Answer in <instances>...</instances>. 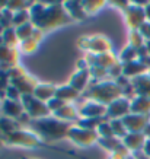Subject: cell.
I'll return each mask as SVG.
<instances>
[{
	"instance_id": "1",
	"label": "cell",
	"mask_w": 150,
	"mask_h": 159,
	"mask_svg": "<svg viewBox=\"0 0 150 159\" xmlns=\"http://www.w3.org/2000/svg\"><path fill=\"white\" fill-rule=\"evenodd\" d=\"M29 12H31V22L34 24L35 28L42 29L44 32L73 22L64 9V3L58 2H50V3L35 2Z\"/></svg>"
},
{
	"instance_id": "2",
	"label": "cell",
	"mask_w": 150,
	"mask_h": 159,
	"mask_svg": "<svg viewBox=\"0 0 150 159\" xmlns=\"http://www.w3.org/2000/svg\"><path fill=\"white\" fill-rule=\"evenodd\" d=\"M70 127H72L70 123L58 120L54 116L39 118V120H32V123L29 124V129L35 134H38L44 140H51V142L67 137Z\"/></svg>"
},
{
	"instance_id": "3",
	"label": "cell",
	"mask_w": 150,
	"mask_h": 159,
	"mask_svg": "<svg viewBox=\"0 0 150 159\" xmlns=\"http://www.w3.org/2000/svg\"><path fill=\"white\" fill-rule=\"evenodd\" d=\"M122 97V88L117 85L115 80H102L92 82L86 91L82 93V98L90 101L101 102L104 105H109L111 102Z\"/></svg>"
},
{
	"instance_id": "4",
	"label": "cell",
	"mask_w": 150,
	"mask_h": 159,
	"mask_svg": "<svg viewBox=\"0 0 150 159\" xmlns=\"http://www.w3.org/2000/svg\"><path fill=\"white\" fill-rule=\"evenodd\" d=\"M9 77H10V85L18 88L22 95H32L37 85H38V80H35L31 75H28L19 64L13 66L9 70Z\"/></svg>"
},
{
	"instance_id": "5",
	"label": "cell",
	"mask_w": 150,
	"mask_h": 159,
	"mask_svg": "<svg viewBox=\"0 0 150 159\" xmlns=\"http://www.w3.org/2000/svg\"><path fill=\"white\" fill-rule=\"evenodd\" d=\"M5 145L10 146H22V148H37L41 145V137L38 134H35L32 130H25V129H19V130L13 131L10 134H6L3 137Z\"/></svg>"
},
{
	"instance_id": "6",
	"label": "cell",
	"mask_w": 150,
	"mask_h": 159,
	"mask_svg": "<svg viewBox=\"0 0 150 159\" xmlns=\"http://www.w3.org/2000/svg\"><path fill=\"white\" fill-rule=\"evenodd\" d=\"M79 47L89 54H102L111 51V41L104 35H90V37H82L77 41Z\"/></svg>"
},
{
	"instance_id": "7",
	"label": "cell",
	"mask_w": 150,
	"mask_h": 159,
	"mask_svg": "<svg viewBox=\"0 0 150 159\" xmlns=\"http://www.w3.org/2000/svg\"><path fill=\"white\" fill-rule=\"evenodd\" d=\"M67 139L72 140L77 146H90L93 143H98L99 134L96 130H90V129H85V127H80L77 124H72Z\"/></svg>"
},
{
	"instance_id": "8",
	"label": "cell",
	"mask_w": 150,
	"mask_h": 159,
	"mask_svg": "<svg viewBox=\"0 0 150 159\" xmlns=\"http://www.w3.org/2000/svg\"><path fill=\"white\" fill-rule=\"evenodd\" d=\"M20 102H22V105L25 108V112L32 120H39V118H45V117L53 116L51 111L48 110L47 104L39 101L38 98H35L34 95H24Z\"/></svg>"
},
{
	"instance_id": "9",
	"label": "cell",
	"mask_w": 150,
	"mask_h": 159,
	"mask_svg": "<svg viewBox=\"0 0 150 159\" xmlns=\"http://www.w3.org/2000/svg\"><path fill=\"white\" fill-rule=\"evenodd\" d=\"M144 7L146 5H141V3H137V2H131L128 7L124 10V16H126L127 25L130 26V29H140L143 26V24L147 22Z\"/></svg>"
},
{
	"instance_id": "10",
	"label": "cell",
	"mask_w": 150,
	"mask_h": 159,
	"mask_svg": "<svg viewBox=\"0 0 150 159\" xmlns=\"http://www.w3.org/2000/svg\"><path fill=\"white\" fill-rule=\"evenodd\" d=\"M79 110L80 118H107L108 105H104L101 102L85 99L82 105L76 107Z\"/></svg>"
},
{
	"instance_id": "11",
	"label": "cell",
	"mask_w": 150,
	"mask_h": 159,
	"mask_svg": "<svg viewBox=\"0 0 150 159\" xmlns=\"http://www.w3.org/2000/svg\"><path fill=\"white\" fill-rule=\"evenodd\" d=\"M131 114V101L126 97H121L108 105L107 118L108 120H122L126 116Z\"/></svg>"
},
{
	"instance_id": "12",
	"label": "cell",
	"mask_w": 150,
	"mask_h": 159,
	"mask_svg": "<svg viewBox=\"0 0 150 159\" xmlns=\"http://www.w3.org/2000/svg\"><path fill=\"white\" fill-rule=\"evenodd\" d=\"M122 123L127 127L128 133H143L147 124L150 123V117L144 114H128L122 118Z\"/></svg>"
},
{
	"instance_id": "13",
	"label": "cell",
	"mask_w": 150,
	"mask_h": 159,
	"mask_svg": "<svg viewBox=\"0 0 150 159\" xmlns=\"http://www.w3.org/2000/svg\"><path fill=\"white\" fill-rule=\"evenodd\" d=\"M85 58H86L87 63L90 64V67H92V66H98V67L107 69V70H109L112 66H115L117 63H120L118 57H117L112 51L102 53V54H87Z\"/></svg>"
},
{
	"instance_id": "14",
	"label": "cell",
	"mask_w": 150,
	"mask_h": 159,
	"mask_svg": "<svg viewBox=\"0 0 150 159\" xmlns=\"http://www.w3.org/2000/svg\"><path fill=\"white\" fill-rule=\"evenodd\" d=\"M147 73H149V67L141 61L140 58H139V60H134V61L124 63V64H122V75L127 76L128 79H131V80L136 79V77L143 76V75H147Z\"/></svg>"
},
{
	"instance_id": "15",
	"label": "cell",
	"mask_w": 150,
	"mask_h": 159,
	"mask_svg": "<svg viewBox=\"0 0 150 159\" xmlns=\"http://www.w3.org/2000/svg\"><path fill=\"white\" fill-rule=\"evenodd\" d=\"M0 112L5 117H9V118H13V120H18L22 114L25 112V108L22 105L20 101H12V99H3L2 102V108H0Z\"/></svg>"
},
{
	"instance_id": "16",
	"label": "cell",
	"mask_w": 150,
	"mask_h": 159,
	"mask_svg": "<svg viewBox=\"0 0 150 159\" xmlns=\"http://www.w3.org/2000/svg\"><path fill=\"white\" fill-rule=\"evenodd\" d=\"M90 72H89V69L87 70H77V72L74 73L72 77H70V86H73L76 91H79L80 93L86 91L89 85H90Z\"/></svg>"
},
{
	"instance_id": "17",
	"label": "cell",
	"mask_w": 150,
	"mask_h": 159,
	"mask_svg": "<svg viewBox=\"0 0 150 159\" xmlns=\"http://www.w3.org/2000/svg\"><path fill=\"white\" fill-rule=\"evenodd\" d=\"M146 142H147V139L143 133H128L122 139V145L130 150V153H134V152L143 150Z\"/></svg>"
},
{
	"instance_id": "18",
	"label": "cell",
	"mask_w": 150,
	"mask_h": 159,
	"mask_svg": "<svg viewBox=\"0 0 150 159\" xmlns=\"http://www.w3.org/2000/svg\"><path fill=\"white\" fill-rule=\"evenodd\" d=\"M53 116L55 117V118H58V120L70 123V124H76V123L80 120L79 110L76 108L74 104H66L61 110H58L57 112H54Z\"/></svg>"
},
{
	"instance_id": "19",
	"label": "cell",
	"mask_w": 150,
	"mask_h": 159,
	"mask_svg": "<svg viewBox=\"0 0 150 159\" xmlns=\"http://www.w3.org/2000/svg\"><path fill=\"white\" fill-rule=\"evenodd\" d=\"M18 61H19V50L5 45L0 38V63L9 64V66H16Z\"/></svg>"
},
{
	"instance_id": "20",
	"label": "cell",
	"mask_w": 150,
	"mask_h": 159,
	"mask_svg": "<svg viewBox=\"0 0 150 159\" xmlns=\"http://www.w3.org/2000/svg\"><path fill=\"white\" fill-rule=\"evenodd\" d=\"M64 9L74 22H82L87 16L82 2H64Z\"/></svg>"
},
{
	"instance_id": "21",
	"label": "cell",
	"mask_w": 150,
	"mask_h": 159,
	"mask_svg": "<svg viewBox=\"0 0 150 159\" xmlns=\"http://www.w3.org/2000/svg\"><path fill=\"white\" fill-rule=\"evenodd\" d=\"M55 93H57V88L54 86V85H50V83H38L32 95H34L35 98H38L39 101H42L47 104L50 99H53V98L55 97Z\"/></svg>"
},
{
	"instance_id": "22",
	"label": "cell",
	"mask_w": 150,
	"mask_h": 159,
	"mask_svg": "<svg viewBox=\"0 0 150 159\" xmlns=\"http://www.w3.org/2000/svg\"><path fill=\"white\" fill-rule=\"evenodd\" d=\"M55 97L60 98V99H63L64 102H76L79 98L82 97V93L79 91H76L73 86L70 85H64V86H58L57 88V93H55Z\"/></svg>"
},
{
	"instance_id": "23",
	"label": "cell",
	"mask_w": 150,
	"mask_h": 159,
	"mask_svg": "<svg viewBox=\"0 0 150 159\" xmlns=\"http://www.w3.org/2000/svg\"><path fill=\"white\" fill-rule=\"evenodd\" d=\"M131 83H133V86L136 88L137 95H141V97H146L150 99V75L149 73L133 79Z\"/></svg>"
},
{
	"instance_id": "24",
	"label": "cell",
	"mask_w": 150,
	"mask_h": 159,
	"mask_svg": "<svg viewBox=\"0 0 150 159\" xmlns=\"http://www.w3.org/2000/svg\"><path fill=\"white\" fill-rule=\"evenodd\" d=\"M131 112L133 114H144L150 116V99L141 95H137L131 101Z\"/></svg>"
},
{
	"instance_id": "25",
	"label": "cell",
	"mask_w": 150,
	"mask_h": 159,
	"mask_svg": "<svg viewBox=\"0 0 150 159\" xmlns=\"http://www.w3.org/2000/svg\"><path fill=\"white\" fill-rule=\"evenodd\" d=\"M19 129H24V127L18 123V120H13V118H9V117L5 116L0 117V137L2 139L6 134H10V133L19 130Z\"/></svg>"
},
{
	"instance_id": "26",
	"label": "cell",
	"mask_w": 150,
	"mask_h": 159,
	"mask_svg": "<svg viewBox=\"0 0 150 159\" xmlns=\"http://www.w3.org/2000/svg\"><path fill=\"white\" fill-rule=\"evenodd\" d=\"M98 145L102 146L105 150H109L111 153H114V152H117V150L120 149V148H122V140L118 139V137H115V136H112V137H99V140H98Z\"/></svg>"
},
{
	"instance_id": "27",
	"label": "cell",
	"mask_w": 150,
	"mask_h": 159,
	"mask_svg": "<svg viewBox=\"0 0 150 159\" xmlns=\"http://www.w3.org/2000/svg\"><path fill=\"white\" fill-rule=\"evenodd\" d=\"M2 41L5 45L7 47H12V48H19V38H18V35H16V29L13 26H10V28H6L3 35H2Z\"/></svg>"
},
{
	"instance_id": "28",
	"label": "cell",
	"mask_w": 150,
	"mask_h": 159,
	"mask_svg": "<svg viewBox=\"0 0 150 159\" xmlns=\"http://www.w3.org/2000/svg\"><path fill=\"white\" fill-rule=\"evenodd\" d=\"M28 22H31V12H29V9L19 10V12L13 13V19H12V26L13 28L22 26V25L28 24Z\"/></svg>"
},
{
	"instance_id": "29",
	"label": "cell",
	"mask_w": 150,
	"mask_h": 159,
	"mask_svg": "<svg viewBox=\"0 0 150 159\" xmlns=\"http://www.w3.org/2000/svg\"><path fill=\"white\" fill-rule=\"evenodd\" d=\"M16 29V35H18V38H19V41L22 43V41H26V39L32 38V34H34L35 31V26L32 22H28V24L22 25V26H18Z\"/></svg>"
},
{
	"instance_id": "30",
	"label": "cell",
	"mask_w": 150,
	"mask_h": 159,
	"mask_svg": "<svg viewBox=\"0 0 150 159\" xmlns=\"http://www.w3.org/2000/svg\"><path fill=\"white\" fill-rule=\"evenodd\" d=\"M120 63H130V61H134V60H139V50H136L134 47L131 45H127L126 48L121 51L120 57H118Z\"/></svg>"
},
{
	"instance_id": "31",
	"label": "cell",
	"mask_w": 150,
	"mask_h": 159,
	"mask_svg": "<svg viewBox=\"0 0 150 159\" xmlns=\"http://www.w3.org/2000/svg\"><path fill=\"white\" fill-rule=\"evenodd\" d=\"M128 41H130L128 45L134 47L136 50H140V48H143V47L146 45L144 37L140 34V31H139V29H131L130 35H128Z\"/></svg>"
},
{
	"instance_id": "32",
	"label": "cell",
	"mask_w": 150,
	"mask_h": 159,
	"mask_svg": "<svg viewBox=\"0 0 150 159\" xmlns=\"http://www.w3.org/2000/svg\"><path fill=\"white\" fill-rule=\"evenodd\" d=\"M109 124L112 127V131H114V136L118 137V139H124L127 134H128V130L127 127L124 125L122 120H109Z\"/></svg>"
},
{
	"instance_id": "33",
	"label": "cell",
	"mask_w": 150,
	"mask_h": 159,
	"mask_svg": "<svg viewBox=\"0 0 150 159\" xmlns=\"http://www.w3.org/2000/svg\"><path fill=\"white\" fill-rule=\"evenodd\" d=\"M90 72V77L93 80L92 82H102V80H109L108 79V70L107 69H102V67H98V66H92L89 69Z\"/></svg>"
},
{
	"instance_id": "34",
	"label": "cell",
	"mask_w": 150,
	"mask_h": 159,
	"mask_svg": "<svg viewBox=\"0 0 150 159\" xmlns=\"http://www.w3.org/2000/svg\"><path fill=\"white\" fill-rule=\"evenodd\" d=\"M83 3V7H85V12L86 15H95L96 12L104 7L107 5L105 2H95V0H86V2H82Z\"/></svg>"
},
{
	"instance_id": "35",
	"label": "cell",
	"mask_w": 150,
	"mask_h": 159,
	"mask_svg": "<svg viewBox=\"0 0 150 159\" xmlns=\"http://www.w3.org/2000/svg\"><path fill=\"white\" fill-rule=\"evenodd\" d=\"M18 50L24 54H34L35 51L38 50V43H37L35 39L29 38V39H26V41H22V43L19 44V48Z\"/></svg>"
},
{
	"instance_id": "36",
	"label": "cell",
	"mask_w": 150,
	"mask_h": 159,
	"mask_svg": "<svg viewBox=\"0 0 150 159\" xmlns=\"http://www.w3.org/2000/svg\"><path fill=\"white\" fill-rule=\"evenodd\" d=\"M10 86V77L9 72L0 70V98L6 99V89Z\"/></svg>"
},
{
	"instance_id": "37",
	"label": "cell",
	"mask_w": 150,
	"mask_h": 159,
	"mask_svg": "<svg viewBox=\"0 0 150 159\" xmlns=\"http://www.w3.org/2000/svg\"><path fill=\"white\" fill-rule=\"evenodd\" d=\"M34 3L31 2H7V9L10 12H19V10H25V9H31Z\"/></svg>"
},
{
	"instance_id": "38",
	"label": "cell",
	"mask_w": 150,
	"mask_h": 159,
	"mask_svg": "<svg viewBox=\"0 0 150 159\" xmlns=\"http://www.w3.org/2000/svg\"><path fill=\"white\" fill-rule=\"evenodd\" d=\"M96 131H98V134H99V137H112L114 136V131H112V127L109 124V120L104 121L96 129Z\"/></svg>"
},
{
	"instance_id": "39",
	"label": "cell",
	"mask_w": 150,
	"mask_h": 159,
	"mask_svg": "<svg viewBox=\"0 0 150 159\" xmlns=\"http://www.w3.org/2000/svg\"><path fill=\"white\" fill-rule=\"evenodd\" d=\"M67 102H64L63 99H60V98L54 97L53 99H50L48 102H47V107H48V110L51 111V114H54V112H57L58 110H61L64 105H66Z\"/></svg>"
},
{
	"instance_id": "40",
	"label": "cell",
	"mask_w": 150,
	"mask_h": 159,
	"mask_svg": "<svg viewBox=\"0 0 150 159\" xmlns=\"http://www.w3.org/2000/svg\"><path fill=\"white\" fill-rule=\"evenodd\" d=\"M22 93L19 92L18 88H15L13 85H10L7 89H6V99H12V101H20L22 99Z\"/></svg>"
},
{
	"instance_id": "41",
	"label": "cell",
	"mask_w": 150,
	"mask_h": 159,
	"mask_svg": "<svg viewBox=\"0 0 150 159\" xmlns=\"http://www.w3.org/2000/svg\"><path fill=\"white\" fill-rule=\"evenodd\" d=\"M122 75V63H117L115 66H112L108 70V79L109 80H117Z\"/></svg>"
},
{
	"instance_id": "42",
	"label": "cell",
	"mask_w": 150,
	"mask_h": 159,
	"mask_svg": "<svg viewBox=\"0 0 150 159\" xmlns=\"http://www.w3.org/2000/svg\"><path fill=\"white\" fill-rule=\"evenodd\" d=\"M139 31H140V34L144 37V39L150 41V22H146V24H143V26H141Z\"/></svg>"
},
{
	"instance_id": "43",
	"label": "cell",
	"mask_w": 150,
	"mask_h": 159,
	"mask_svg": "<svg viewBox=\"0 0 150 159\" xmlns=\"http://www.w3.org/2000/svg\"><path fill=\"white\" fill-rule=\"evenodd\" d=\"M115 82H117V85H118V86H121L122 89H124V88H127L128 85H131V79H128L127 76L121 75V76L118 77V79H117Z\"/></svg>"
},
{
	"instance_id": "44",
	"label": "cell",
	"mask_w": 150,
	"mask_h": 159,
	"mask_svg": "<svg viewBox=\"0 0 150 159\" xmlns=\"http://www.w3.org/2000/svg\"><path fill=\"white\" fill-rule=\"evenodd\" d=\"M42 38H44V31L42 29H39V28H35L34 34H32V39H35V41L39 44L41 41H42Z\"/></svg>"
},
{
	"instance_id": "45",
	"label": "cell",
	"mask_w": 150,
	"mask_h": 159,
	"mask_svg": "<svg viewBox=\"0 0 150 159\" xmlns=\"http://www.w3.org/2000/svg\"><path fill=\"white\" fill-rule=\"evenodd\" d=\"M134 156V159H150L147 155L143 152V150H139V152H134V153H131Z\"/></svg>"
},
{
	"instance_id": "46",
	"label": "cell",
	"mask_w": 150,
	"mask_h": 159,
	"mask_svg": "<svg viewBox=\"0 0 150 159\" xmlns=\"http://www.w3.org/2000/svg\"><path fill=\"white\" fill-rule=\"evenodd\" d=\"M130 156V155H128ZM109 159H127L126 155H122V153H117V152H114V153L109 155Z\"/></svg>"
},
{
	"instance_id": "47",
	"label": "cell",
	"mask_w": 150,
	"mask_h": 159,
	"mask_svg": "<svg viewBox=\"0 0 150 159\" xmlns=\"http://www.w3.org/2000/svg\"><path fill=\"white\" fill-rule=\"evenodd\" d=\"M143 152H144V153L150 158V140H147V142H146L144 148H143Z\"/></svg>"
},
{
	"instance_id": "48",
	"label": "cell",
	"mask_w": 150,
	"mask_h": 159,
	"mask_svg": "<svg viewBox=\"0 0 150 159\" xmlns=\"http://www.w3.org/2000/svg\"><path fill=\"white\" fill-rule=\"evenodd\" d=\"M144 12H146V19H147V22H150V3L146 5Z\"/></svg>"
},
{
	"instance_id": "49",
	"label": "cell",
	"mask_w": 150,
	"mask_h": 159,
	"mask_svg": "<svg viewBox=\"0 0 150 159\" xmlns=\"http://www.w3.org/2000/svg\"><path fill=\"white\" fill-rule=\"evenodd\" d=\"M143 134L146 136V139H147V140H150V123L147 124V127L144 129V131H143Z\"/></svg>"
},
{
	"instance_id": "50",
	"label": "cell",
	"mask_w": 150,
	"mask_h": 159,
	"mask_svg": "<svg viewBox=\"0 0 150 159\" xmlns=\"http://www.w3.org/2000/svg\"><path fill=\"white\" fill-rule=\"evenodd\" d=\"M3 32H5V28L0 25V38H2V35H3Z\"/></svg>"
},
{
	"instance_id": "51",
	"label": "cell",
	"mask_w": 150,
	"mask_h": 159,
	"mask_svg": "<svg viewBox=\"0 0 150 159\" xmlns=\"http://www.w3.org/2000/svg\"><path fill=\"white\" fill-rule=\"evenodd\" d=\"M3 145H5V142H3V139L0 137V148H3Z\"/></svg>"
},
{
	"instance_id": "52",
	"label": "cell",
	"mask_w": 150,
	"mask_h": 159,
	"mask_svg": "<svg viewBox=\"0 0 150 159\" xmlns=\"http://www.w3.org/2000/svg\"><path fill=\"white\" fill-rule=\"evenodd\" d=\"M127 159H134V156H133V155H130V156H127Z\"/></svg>"
},
{
	"instance_id": "53",
	"label": "cell",
	"mask_w": 150,
	"mask_h": 159,
	"mask_svg": "<svg viewBox=\"0 0 150 159\" xmlns=\"http://www.w3.org/2000/svg\"><path fill=\"white\" fill-rule=\"evenodd\" d=\"M2 102H3V99H2V98H0V108H2Z\"/></svg>"
},
{
	"instance_id": "54",
	"label": "cell",
	"mask_w": 150,
	"mask_h": 159,
	"mask_svg": "<svg viewBox=\"0 0 150 159\" xmlns=\"http://www.w3.org/2000/svg\"><path fill=\"white\" fill-rule=\"evenodd\" d=\"M22 159H29V158H22Z\"/></svg>"
},
{
	"instance_id": "55",
	"label": "cell",
	"mask_w": 150,
	"mask_h": 159,
	"mask_svg": "<svg viewBox=\"0 0 150 159\" xmlns=\"http://www.w3.org/2000/svg\"><path fill=\"white\" fill-rule=\"evenodd\" d=\"M149 75H150V69H149Z\"/></svg>"
},
{
	"instance_id": "56",
	"label": "cell",
	"mask_w": 150,
	"mask_h": 159,
	"mask_svg": "<svg viewBox=\"0 0 150 159\" xmlns=\"http://www.w3.org/2000/svg\"><path fill=\"white\" fill-rule=\"evenodd\" d=\"M0 117H2V116H0Z\"/></svg>"
},
{
	"instance_id": "57",
	"label": "cell",
	"mask_w": 150,
	"mask_h": 159,
	"mask_svg": "<svg viewBox=\"0 0 150 159\" xmlns=\"http://www.w3.org/2000/svg\"><path fill=\"white\" fill-rule=\"evenodd\" d=\"M149 117H150V116H149Z\"/></svg>"
}]
</instances>
